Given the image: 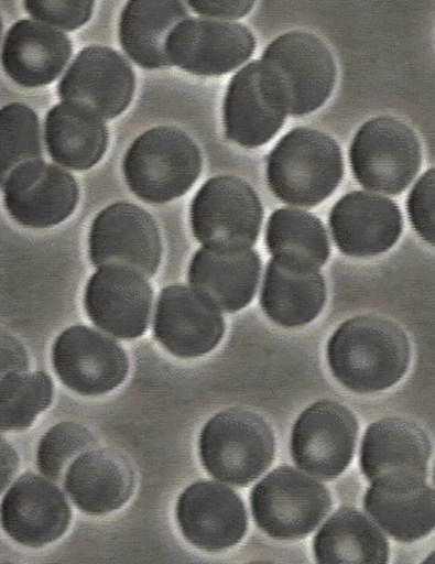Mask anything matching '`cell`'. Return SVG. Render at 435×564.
Wrapping results in <instances>:
<instances>
[{
  "mask_svg": "<svg viewBox=\"0 0 435 564\" xmlns=\"http://www.w3.org/2000/svg\"><path fill=\"white\" fill-rule=\"evenodd\" d=\"M328 366L344 388L356 393L382 392L402 380L410 366L405 333L390 319H348L327 346Z\"/></svg>",
  "mask_w": 435,
  "mask_h": 564,
  "instance_id": "6da1fadb",
  "label": "cell"
},
{
  "mask_svg": "<svg viewBox=\"0 0 435 564\" xmlns=\"http://www.w3.org/2000/svg\"><path fill=\"white\" fill-rule=\"evenodd\" d=\"M344 175L342 152L319 130L296 128L268 156V184L283 203L315 207L334 195Z\"/></svg>",
  "mask_w": 435,
  "mask_h": 564,
  "instance_id": "7a4b0ae2",
  "label": "cell"
},
{
  "mask_svg": "<svg viewBox=\"0 0 435 564\" xmlns=\"http://www.w3.org/2000/svg\"><path fill=\"white\" fill-rule=\"evenodd\" d=\"M130 191L149 204L184 196L199 180L202 155L195 141L176 128H154L130 145L122 164Z\"/></svg>",
  "mask_w": 435,
  "mask_h": 564,
  "instance_id": "3957f363",
  "label": "cell"
},
{
  "mask_svg": "<svg viewBox=\"0 0 435 564\" xmlns=\"http://www.w3.org/2000/svg\"><path fill=\"white\" fill-rule=\"evenodd\" d=\"M199 449L202 464L215 479L247 487L271 467L275 440L259 415L232 409L208 421Z\"/></svg>",
  "mask_w": 435,
  "mask_h": 564,
  "instance_id": "277c9868",
  "label": "cell"
},
{
  "mask_svg": "<svg viewBox=\"0 0 435 564\" xmlns=\"http://www.w3.org/2000/svg\"><path fill=\"white\" fill-rule=\"evenodd\" d=\"M252 516L264 534L298 540L314 532L331 508L327 488L294 468L272 471L251 495Z\"/></svg>",
  "mask_w": 435,
  "mask_h": 564,
  "instance_id": "5b68a950",
  "label": "cell"
},
{
  "mask_svg": "<svg viewBox=\"0 0 435 564\" xmlns=\"http://www.w3.org/2000/svg\"><path fill=\"white\" fill-rule=\"evenodd\" d=\"M350 164L356 180L367 191L399 195L421 171V141L403 121L374 118L356 133Z\"/></svg>",
  "mask_w": 435,
  "mask_h": 564,
  "instance_id": "8992f818",
  "label": "cell"
},
{
  "mask_svg": "<svg viewBox=\"0 0 435 564\" xmlns=\"http://www.w3.org/2000/svg\"><path fill=\"white\" fill-rule=\"evenodd\" d=\"M261 62L274 73L289 116L315 112L335 88L334 55L314 34L292 31L280 35L264 51Z\"/></svg>",
  "mask_w": 435,
  "mask_h": 564,
  "instance_id": "52a82bcc",
  "label": "cell"
},
{
  "mask_svg": "<svg viewBox=\"0 0 435 564\" xmlns=\"http://www.w3.org/2000/svg\"><path fill=\"white\" fill-rule=\"evenodd\" d=\"M263 205L237 176L207 181L192 204L193 235L204 247L251 248L259 239Z\"/></svg>",
  "mask_w": 435,
  "mask_h": 564,
  "instance_id": "ba28073f",
  "label": "cell"
},
{
  "mask_svg": "<svg viewBox=\"0 0 435 564\" xmlns=\"http://www.w3.org/2000/svg\"><path fill=\"white\" fill-rule=\"evenodd\" d=\"M287 116L282 88L267 63H249L232 77L224 105L229 141L248 149L261 148L282 130Z\"/></svg>",
  "mask_w": 435,
  "mask_h": 564,
  "instance_id": "9c48e42d",
  "label": "cell"
},
{
  "mask_svg": "<svg viewBox=\"0 0 435 564\" xmlns=\"http://www.w3.org/2000/svg\"><path fill=\"white\" fill-rule=\"evenodd\" d=\"M90 262L97 268L122 267L153 278L162 242L152 216L138 205L118 203L95 218L89 235Z\"/></svg>",
  "mask_w": 435,
  "mask_h": 564,
  "instance_id": "30bf717a",
  "label": "cell"
},
{
  "mask_svg": "<svg viewBox=\"0 0 435 564\" xmlns=\"http://www.w3.org/2000/svg\"><path fill=\"white\" fill-rule=\"evenodd\" d=\"M429 457L428 436L401 417L374 422L363 436L361 468L376 487L403 490L425 484Z\"/></svg>",
  "mask_w": 435,
  "mask_h": 564,
  "instance_id": "8fae6325",
  "label": "cell"
},
{
  "mask_svg": "<svg viewBox=\"0 0 435 564\" xmlns=\"http://www.w3.org/2000/svg\"><path fill=\"white\" fill-rule=\"evenodd\" d=\"M358 421L354 413L338 402L319 401L295 422L292 457L308 475L334 480L354 459Z\"/></svg>",
  "mask_w": 435,
  "mask_h": 564,
  "instance_id": "7c38bea8",
  "label": "cell"
},
{
  "mask_svg": "<svg viewBox=\"0 0 435 564\" xmlns=\"http://www.w3.org/2000/svg\"><path fill=\"white\" fill-rule=\"evenodd\" d=\"M134 85L133 69L121 54L106 46H87L62 78L58 96L101 120H112L129 108Z\"/></svg>",
  "mask_w": 435,
  "mask_h": 564,
  "instance_id": "4fadbf2b",
  "label": "cell"
},
{
  "mask_svg": "<svg viewBox=\"0 0 435 564\" xmlns=\"http://www.w3.org/2000/svg\"><path fill=\"white\" fill-rule=\"evenodd\" d=\"M53 365L63 384L86 397L112 392L124 382L129 358L117 341L86 326H73L57 338Z\"/></svg>",
  "mask_w": 435,
  "mask_h": 564,
  "instance_id": "5bb4252c",
  "label": "cell"
},
{
  "mask_svg": "<svg viewBox=\"0 0 435 564\" xmlns=\"http://www.w3.org/2000/svg\"><path fill=\"white\" fill-rule=\"evenodd\" d=\"M255 45L254 34L241 23L188 18L170 35L167 54L177 68L216 77L248 62Z\"/></svg>",
  "mask_w": 435,
  "mask_h": 564,
  "instance_id": "9a60e30c",
  "label": "cell"
},
{
  "mask_svg": "<svg viewBox=\"0 0 435 564\" xmlns=\"http://www.w3.org/2000/svg\"><path fill=\"white\" fill-rule=\"evenodd\" d=\"M11 218L30 228H50L73 215L80 197L69 172L45 161H33L2 181Z\"/></svg>",
  "mask_w": 435,
  "mask_h": 564,
  "instance_id": "2e32d148",
  "label": "cell"
},
{
  "mask_svg": "<svg viewBox=\"0 0 435 564\" xmlns=\"http://www.w3.org/2000/svg\"><path fill=\"white\" fill-rule=\"evenodd\" d=\"M153 291L140 272L122 267L98 268L87 282L85 307L95 325L121 340L148 330Z\"/></svg>",
  "mask_w": 435,
  "mask_h": 564,
  "instance_id": "e0dca14e",
  "label": "cell"
},
{
  "mask_svg": "<svg viewBox=\"0 0 435 564\" xmlns=\"http://www.w3.org/2000/svg\"><path fill=\"white\" fill-rule=\"evenodd\" d=\"M154 338L170 354L197 358L211 352L225 334L219 307L195 288L167 286L157 300Z\"/></svg>",
  "mask_w": 435,
  "mask_h": 564,
  "instance_id": "ac0fdd59",
  "label": "cell"
},
{
  "mask_svg": "<svg viewBox=\"0 0 435 564\" xmlns=\"http://www.w3.org/2000/svg\"><path fill=\"white\" fill-rule=\"evenodd\" d=\"M182 534L202 551L236 546L248 530L243 500L225 485L197 482L182 492L176 508Z\"/></svg>",
  "mask_w": 435,
  "mask_h": 564,
  "instance_id": "d6986e66",
  "label": "cell"
},
{
  "mask_svg": "<svg viewBox=\"0 0 435 564\" xmlns=\"http://www.w3.org/2000/svg\"><path fill=\"white\" fill-rule=\"evenodd\" d=\"M69 522L65 495L43 477L23 475L3 497V530L23 546L42 547L55 542Z\"/></svg>",
  "mask_w": 435,
  "mask_h": 564,
  "instance_id": "ffe728a7",
  "label": "cell"
},
{
  "mask_svg": "<svg viewBox=\"0 0 435 564\" xmlns=\"http://www.w3.org/2000/svg\"><path fill=\"white\" fill-rule=\"evenodd\" d=\"M331 235L351 258H374L394 247L402 235V213L389 197L351 192L330 213Z\"/></svg>",
  "mask_w": 435,
  "mask_h": 564,
  "instance_id": "44dd1931",
  "label": "cell"
},
{
  "mask_svg": "<svg viewBox=\"0 0 435 564\" xmlns=\"http://www.w3.org/2000/svg\"><path fill=\"white\" fill-rule=\"evenodd\" d=\"M260 271V256L252 248L204 247L189 263L188 280L219 310L237 313L254 299Z\"/></svg>",
  "mask_w": 435,
  "mask_h": 564,
  "instance_id": "7402d4cb",
  "label": "cell"
},
{
  "mask_svg": "<svg viewBox=\"0 0 435 564\" xmlns=\"http://www.w3.org/2000/svg\"><path fill=\"white\" fill-rule=\"evenodd\" d=\"M73 55L66 34L37 21L15 22L3 42V69L23 88H42L61 77Z\"/></svg>",
  "mask_w": 435,
  "mask_h": 564,
  "instance_id": "603a6c76",
  "label": "cell"
},
{
  "mask_svg": "<svg viewBox=\"0 0 435 564\" xmlns=\"http://www.w3.org/2000/svg\"><path fill=\"white\" fill-rule=\"evenodd\" d=\"M326 300V280L318 268L275 258L269 262L261 307L276 325H308L322 314Z\"/></svg>",
  "mask_w": 435,
  "mask_h": 564,
  "instance_id": "cb8c5ba5",
  "label": "cell"
},
{
  "mask_svg": "<svg viewBox=\"0 0 435 564\" xmlns=\"http://www.w3.org/2000/svg\"><path fill=\"white\" fill-rule=\"evenodd\" d=\"M133 488L132 467L112 449H89L70 465L65 477V490L73 502L94 516L120 510Z\"/></svg>",
  "mask_w": 435,
  "mask_h": 564,
  "instance_id": "d4e9b609",
  "label": "cell"
},
{
  "mask_svg": "<svg viewBox=\"0 0 435 564\" xmlns=\"http://www.w3.org/2000/svg\"><path fill=\"white\" fill-rule=\"evenodd\" d=\"M187 19L188 11L182 2H129L120 21L122 50L141 68L172 66L167 54L168 39Z\"/></svg>",
  "mask_w": 435,
  "mask_h": 564,
  "instance_id": "484cf974",
  "label": "cell"
},
{
  "mask_svg": "<svg viewBox=\"0 0 435 564\" xmlns=\"http://www.w3.org/2000/svg\"><path fill=\"white\" fill-rule=\"evenodd\" d=\"M45 141L55 163L69 171H89L108 150L109 130L101 118L61 102L47 112Z\"/></svg>",
  "mask_w": 435,
  "mask_h": 564,
  "instance_id": "4316f807",
  "label": "cell"
},
{
  "mask_svg": "<svg viewBox=\"0 0 435 564\" xmlns=\"http://www.w3.org/2000/svg\"><path fill=\"white\" fill-rule=\"evenodd\" d=\"M319 563H387L389 542L362 512L354 508L336 511L314 543Z\"/></svg>",
  "mask_w": 435,
  "mask_h": 564,
  "instance_id": "83f0119b",
  "label": "cell"
},
{
  "mask_svg": "<svg viewBox=\"0 0 435 564\" xmlns=\"http://www.w3.org/2000/svg\"><path fill=\"white\" fill-rule=\"evenodd\" d=\"M366 510L399 542H415L435 530V490L425 484L403 490L373 485L366 495Z\"/></svg>",
  "mask_w": 435,
  "mask_h": 564,
  "instance_id": "f1b7e54d",
  "label": "cell"
},
{
  "mask_svg": "<svg viewBox=\"0 0 435 564\" xmlns=\"http://www.w3.org/2000/svg\"><path fill=\"white\" fill-rule=\"evenodd\" d=\"M267 246L275 259L314 268L326 265L330 256L322 220L298 208L286 207L272 213L267 228Z\"/></svg>",
  "mask_w": 435,
  "mask_h": 564,
  "instance_id": "f546056e",
  "label": "cell"
},
{
  "mask_svg": "<svg viewBox=\"0 0 435 564\" xmlns=\"http://www.w3.org/2000/svg\"><path fill=\"white\" fill-rule=\"evenodd\" d=\"M53 401V381L45 372L3 375L0 381L2 432H23Z\"/></svg>",
  "mask_w": 435,
  "mask_h": 564,
  "instance_id": "4dcf8cb0",
  "label": "cell"
},
{
  "mask_svg": "<svg viewBox=\"0 0 435 564\" xmlns=\"http://www.w3.org/2000/svg\"><path fill=\"white\" fill-rule=\"evenodd\" d=\"M2 181L26 163L42 160L41 123L33 109L11 102L0 112Z\"/></svg>",
  "mask_w": 435,
  "mask_h": 564,
  "instance_id": "1f68e13d",
  "label": "cell"
},
{
  "mask_svg": "<svg viewBox=\"0 0 435 564\" xmlns=\"http://www.w3.org/2000/svg\"><path fill=\"white\" fill-rule=\"evenodd\" d=\"M97 447L98 442L89 430L75 422H62L42 437L37 467L47 479L61 482L78 457Z\"/></svg>",
  "mask_w": 435,
  "mask_h": 564,
  "instance_id": "d6a6232c",
  "label": "cell"
},
{
  "mask_svg": "<svg viewBox=\"0 0 435 564\" xmlns=\"http://www.w3.org/2000/svg\"><path fill=\"white\" fill-rule=\"evenodd\" d=\"M23 8L37 22L45 23L65 31H75L89 22L94 11L90 0H74V2H53V0H33L23 3Z\"/></svg>",
  "mask_w": 435,
  "mask_h": 564,
  "instance_id": "836d02e7",
  "label": "cell"
},
{
  "mask_svg": "<svg viewBox=\"0 0 435 564\" xmlns=\"http://www.w3.org/2000/svg\"><path fill=\"white\" fill-rule=\"evenodd\" d=\"M409 215L417 235L435 247V169L414 185L409 197Z\"/></svg>",
  "mask_w": 435,
  "mask_h": 564,
  "instance_id": "e575fe53",
  "label": "cell"
},
{
  "mask_svg": "<svg viewBox=\"0 0 435 564\" xmlns=\"http://www.w3.org/2000/svg\"><path fill=\"white\" fill-rule=\"evenodd\" d=\"M188 6L208 19H241L254 8V2H225V0H189Z\"/></svg>",
  "mask_w": 435,
  "mask_h": 564,
  "instance_id": "d590c367",
  "label": "cell"
},
{
  "mask_svg": "<svg viewBox=\"0 0 435 564\" xmlns=\"http://www.w3.org/2000/svg\"><path fill=\"white\" fill-rule=\"evenodd\" d=\"M28 372V355L21 343L2 334V377L10 373Z\"/></svg>",
  "mask_w": 435,
  "mask_h": 564,
  "instance_id": "8d00e7d4",
  "label": "cell"
},
{
  "mask_svg": "<svg viewBox=\"0 0 435 564\" xmlns=\"http://www.w3.org/2000/svg\"><path fill=\"white\" fill-rule=\"evenodd\" d=\"M19 456L13 447L7 441H2V490L13 479L14 473L18 471Z\"/></svg>",
  "mask_w": 435,
  "mask_h": 564,
  "instance_id": "74e56055",
  "label": "cell"
},
{
  "mask_svg": "<svg viewBox=\"0 0 435 564\" xmlns=\"http://www.w3.org/2000/svg\"><path fill=\"white\" fill-rule=\"evenodd\" d=\"M426 562H428V563L435 562V552H434V554H431L428 558H426Z\"/></svg>",
  "mask_w": 435,
  "mask_h": 564,
  "instance_id": "f35d334b",
  "label": "cell"
},
{
  "mask_svg": "<svg viewBox=\"0 0 435 564\" xmlns=\"http://www.w3.org/2000/svg\"><path fill=\"white\" fill-rule=\"evenodd\" d=\"M434 482H435V469H434Z\"/></svg>",
  "mask_w": 435,
  "mask_h": 564,
  "instance_id": "ab89813d",
  "label": "cell"
}]
</instances>
